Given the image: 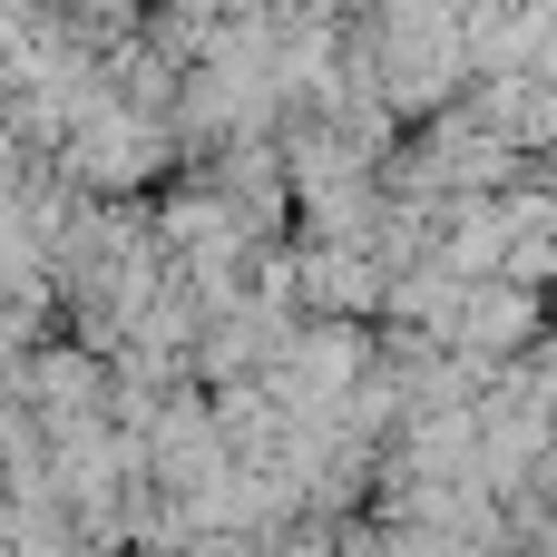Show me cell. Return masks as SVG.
Wrapping results in <instances>:
<instances>
[{
  "label": "cell",
  "instance_id": "cell-1",
  "mask_svg": "<svg viewBox=\"0 0 557 557\" xmlns=\"http://www.w3.org/2000/svg\"><path fill=\"white\" fill-rule=\"evenodd\" d=\"M539 323H548L539 294H519V284H460V323H450V343H460V352H519Z\"/></svg>",
  "mask_w": 557,
  "mask_h": 557
}]
</instances>
